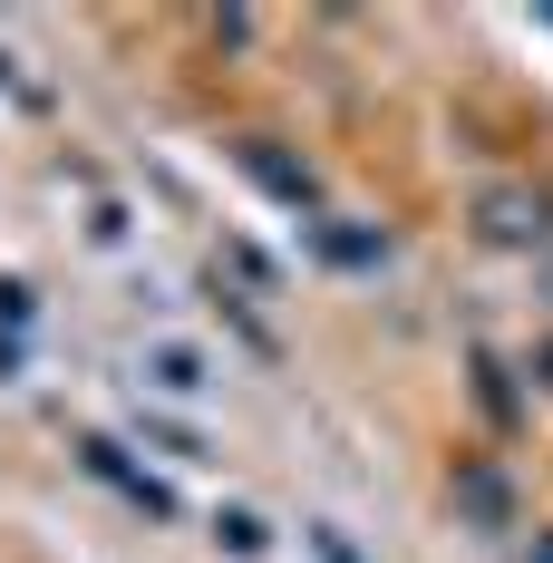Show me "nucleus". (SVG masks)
<instances>
[{
    "instance_id": "obj_3",
    "label": "nucleus",
    "mask_w": 553,
    "mask_h": 563,
    "mask_svg": "<svg viewBox=\"0 0 553 563\" xmlns=\"http://www.w3.org/2000/svg\"><path fill=\"white\" fill-rule=\"evenodd\" d=\"M311 554H321V563H360L350 544H340V525H311Z\"/></svg>"
},
{
    "instance_id": "obj_1",
    "label": "nucleus",
    "mask_w": 553,
    "mask_h": 563,
    "mask_svg": "<svg viewBox=\"0 0 553 563\" xmlns=\"http://www.w3.org/2000/svg\"><path fill=\"white\" fill-rule=\"evenodd\" d=\"M146 369H156V389H175V398H204V389H214V369H204L185 340H146Z\"/></svg>"
},
{
    "instance_id": "obj_2",
    "label": "nucleus",
    "mask_w": 553,
    "mask_h": 563,
    "mask_svg": "<svg viewBox=\"0 0 553 563\" xmlns=\"http://www.w3.org/2000/svg\"><path fill=\"white\" fill-rule=\"evenodd\" d=\"M214 534H223V544H233V554H263V525H253V515H223Z\"/></svg>"
}]
</instances>
